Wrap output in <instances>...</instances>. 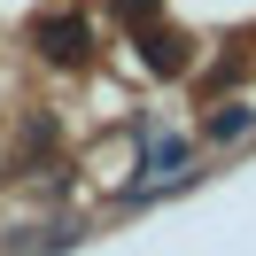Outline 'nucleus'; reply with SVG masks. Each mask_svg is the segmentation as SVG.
Returning a JSON list of instances; mask_svg holds the SVG:
<instances>
[{
    "label": "nucleus",
    "instance_id": "obj_5",
    "mask_svg": "<svg viewBox=\"0 0 256 256\" xmlns=\"http://www.w3.org/2000/svg\"><path fill=\"white\" fill-rule=\"evenodd\" d=\"M256 132V101H218V109L202 116V140L210 148H233V140H248Z\"/></svg>",
    "mask_w": 256,
    "mask_h": 256
},
{
    "label": "nucleus",
    "instance_id": "obj_2",
    "mask_svg": "<svg viewBox=\"0 0 256 256\" xmlns=\"http://www.w3.org/2000/svg\"><path fill=\"white\" fill-rule=\"evenodd\" d=\"M32 47L47 70H86V54H94V24L78 16V8H47V16L32 24Z\"/></svg>",
    "mask_w": 256,
    "mask_h": 256
},
{
    "label": "nucleus",
    "instance_id": "obj_4",
    "mask_svg": "<svg viewBox=\"0 0 256 256\" xmlns=\"http://www.w3.org/2000/svg\"><path fill=\"white\" fill-rule=\"evenodd\" d=\"M54 140H62V124H54L47 109H32V116H24V132H16V156H8V171H32V163H47V156H54Z\"/></svg>",
    "mask_w": 256,
    "mask_h": 256
},
{
    "label": "nucleus",
    "instance_id": "obj_1",
    "mask_svg": "<svg viewBox=\"0 0 256 256\" xmlns=\"http://www.w3.org/2000/svg\"><path fill=\"white\" fill-rule=\"evenodd\" d=\"M132 148H140V178L116 194L124 210H148V202H163V194H178V186L194 178V140L163 132L156 116H132Z\"/></svg>",
    "mask_w": 256,
    "mask_h": 256
},
{
    "label": "nucleus",
    "instance_id": "obj_6",
    "mask_svg": "<svg viewBox=\"0 0 256 256\" xmlns=\"http://www.w3.org/2000/svg\"><path fill=\"white\" fill-rule=\"evenodd\" d=\"M163 16V0H116V24L124 32H140V24H156Z\"/></svg>",
    "mask_w": 256,
    "mask_h": 256
},
{
    "label": "nucleus",
    "instance_id": "obj_3",
    "mask_svg": "<svg viewBox=\"0 0 256 256\" xmlns=\"http://www.w3.org/2000/svg\"><path fill=\"white\" fill-rule=\"evenodd\" d=\"M132 47H140V62L156 70V78H178V70H186V39L171 32V24H140V32H132Z\"/></svg>",
    "mask_w": 256,
    "mask_h": 256
}]
</instances>
